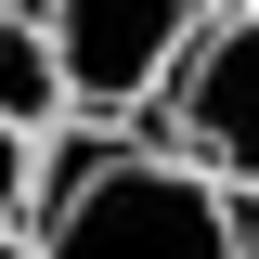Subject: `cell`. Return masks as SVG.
<instances>
[{
    "mask_svg": "<svg viewBox=\"0 0 259 259\" xmlns=\"http://www.w3.org/2000/svg\"><path fill=\"white\" fill-rule=\"evenodd\" d=\"M0 259H39V233H0Z\"/></svg>",
    "mask_w": 259,
    "mask_h": 259,
    "instance_id": "8992f818",
    "label": "cell"
},
{
    "mask_svg": "<svg viewBox=\"0 0 259 259\" xmlns=\"http://www.w3.org/2000/svg\"><path fill=\"white\" fill-rule=\"evenodd\" d=\"M39 259H246V194L156 143H91L39 182Z\"/></svg>",
    "mask_w": 259,
    "mask_h": 259,
    "instance_id": "6da1fadb",
    "label": "cell"
},
{
    "mask_svg": "<svg viewBox=\"0 0 259 259\" xmlns=\"http://www.w3.org/2000/svg\"><path fill=\"white\" fill-rule=\"evenodd\" d=\"M39 182H52V130H0V233H39Z\"/></svg>",
    "mask_w": 259,
    "mask_h": 259,
    "instance_id": "5b68a950",
    "label": "cell"
},
{
    "mask_svg": "<svg viewBox=\"0 0 259 259\" xmlns=\"http://www.w3.org/2000/svg\"><path fill=\"white\" fill-rule=\"evenodd\" d=\"M78 91H65V52H52V13L39 0H0V130H65Z\"/></svg>",
    "mask_w": 259,
    "mask_h": 259,
    "instance_id": "277c9868",
    "label": "cell"
},
{
    "mask_svg": "<svg viewBox=\"0 0 259 259\" xmlns=\"http://www.w3.org/2000/svg\"><path fill=\"white\" fill-rule=\"evenodd\" d=\"M39 13H52L78 117H143L168 91V65L194 52V26H207V0H39Z\"/></svg>",
    "mask_w": 259,
    "mask_h": 259,
    "instance_id": "3957f363",
    "label": "cell"
},
{
    "mask_svg": "<svg viewBox=\"0 0 259 259\" xmlns=\"http://www.w3.org/2000/svg\"><path fill=\"white\" fill-rule=\"evenodd\" d=\"M207 13H259V0H207Z\"/></svg>",
    "mask_w": 259,
    "mask_h": 259,
    "instance_id": "ba28073f",
    "label": "cell"
},
{
    "mask_svg": "<svg viewBox=\"0 0 259 259\" xmlns=\"http://www.w3.org/2000/svg\"><path fill=\"white\" fill-rule=\"evenodd\" d=\"M246 259H259V194H246Z\"/></svg>",
    "mask_w": 259,
    "mask_h": 259,
    "instance_id": "52a82bcc",
    "label": "cell"
},
{
    "mask_svg": "<svg viewBox=\"0 0 259 259\" xmlns=\"http://www.w3.org/2000/svg\"><path fill=\"white\" fill-rule=\"evenodd\" d=\"M143 143L156 156H182V168H207V182H233V194H259V13H207L194 26V52L168 65V91L143 104Z\"/></svg>",
    "mask_w": 259,
    "mask_h": 259,
    "instance_id": "7a4b0ae2",
    "label": "cell"
}]
</instances>
